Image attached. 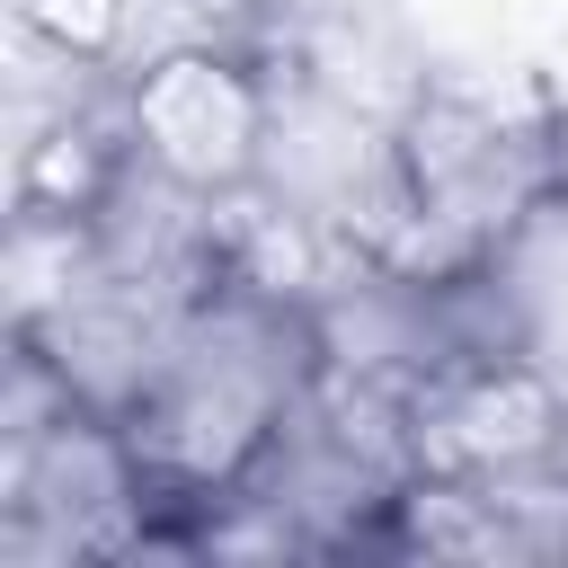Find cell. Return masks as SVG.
<instances>
[{"instance_id": "cell-1", "label": "cell", "mask_w": 568, "mask_h": 568, "mask_svg": "<svg viewBox=\"0 0 568 568\" xmlns=\"http://www.w3.org/2000/svg\"><path fill=\"white\" fill-rule=\"evenodd\" d=\"M328 373L337 355L311 293H266L204 266V284L169 311L151 373L106 417L133 470V506H142L133 550L142 541L195 550V532L266 479V462L320 408Z\"/></svg>"}, {"instance_id": "cell-2", "label": "cell", "mask_w": 568, "mask_h": 568, "mask_svg": "<svg viewBox=\"0 0 568 568\" xmlns=\"http://www.w3.org/2000/svg\"><path fill=\"white\" fill-rule=\"evenodd\" d=\"M568 195V115L541 98H497L470 80H426L373 142L355 178L346 248L355 266L453 293L497 284L524 231Z\"/></svg>"}, {"instance_id": "cell-3", "label": "cell", "mask_w": 568, "mask_h": 568, "mask_svg": "<svg viewBox=\"0 0 568 568\" xmlns=\"http://www.w3.org/2000/svg\"><path fill=\"white\" fill-rule=\"evenodd\" d=\"M115 106L151 186L186 204H231L275 178L284 151V80L266 53L231 36H178L115 71Z\"/></svg>"}, {"instance_id": "cell-4", "label": "cell", "mask_w": 568, "mask_h": 568, "mask_svg": "<svg viewBox=\"0 0 568 568\" xmlns=\"http://www.w3.org/2000/svg\"><path fill=\"white\" fill-rule=\"evenodd\" d=\"M399 444H408V479L497 488L568 462V390L524 337L453 346L399 382Z\"/></svg>"}, {"instance_id": "cell-5", "label": "cell", "mask_w": 568, "mask_h": 568, "mask_svg": "<svg viewBox=\"0 0 568 568\" xmlns=\"http://www.w3.org/2000/svg\"><path fill=\"white\" fill-rule=\"evenodd\" d=\"M133 186H142V160H133L124 106H115V71H98V80H80V98H62L18 142L9 213L44 222V231H98Z\"/></svg>"}, {"instance_id": "cell-6", "label": "cell", "mask_w": 568, "mask_h": 568, "mask_svg": "<svg viewBox=\"0 0 568 568\" xmlns=\"http://www.w3.org/2000/svg\"><path fill=\"white\" fill-rule=\"evenodd\" d=\"M18 36L36 53H53L62 71L98 80V71H124V44H133V0H9Z\"/></svg>"}]
</instances>
